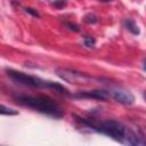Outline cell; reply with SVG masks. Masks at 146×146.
<instances>
[{"instance_id":"obj_6","label":"cell","mask_w":146,"mask_h":146,"mask_svg":"<svg viewBox=\"0 0 146 146\" xmlns=\"http://www.w3.org/2000/svg\"><path fill=\"white\" fill-rule=\"evenodd\" d=\"M110 95L113 99H115L116 102L124 104V105H132L135 103V96L129 91V90H124V89H110Z\"/></svg>"},{"instance_id":"obj_15","label":"cell","mask_w":146,"mask_h":146,"mask_svg":"<svg viewBox=\"0 0 146 146\" xmlns=\"http://www.w3.org/2000/svg\"><path fill=\"white\" fill-rule=\"evenodd\" d=\"M98 1H100V2H111L113 0H98Z\"/></svg>"},{"instance_id":"obj_2","label":"cell","mask_w":146,"mask_h":146,"mask_svg":"<svg viewBox=\"0 0 146 146\" xmlns=\"http://www.w3.org/2000/svg\"><path fill=\"white\" fill-rule=\"evenodd\" d=\"M15 99L17 103H19L23 106H27L34 111H38L42 114H46L55 119H60L64 115L60 106L48 96L18 95V96H15Z\"/></svg>"},{"instance_id":"obj_10","label":"cell","mask_w":146,"mask_h":146,"mask_svg":"<svg viewBox=\"0 0 146 146\" xmlns=\"http://www.w3.org/2000/svg\"><path fill=\"white\" fill-rule=\"evenodd\" d=\"M0 112H1L2 115H17V114H18V111H15V110H13V108H9V107H7V106L3 105V104L1 105Z\"/></svg>"},{"instance_id":"obj_11","label":"cell","mask_w":146,"mask_h":146,"mask_svg":"<svg viewBox=\"0 0 146 146\" xmlns=\"http://www.w3.org/2000/svg\"><path fill=\"white\" fill-rule=\"evenodd\" d=\"M66 0H55L54 2H52V6L56 8V9H62V8H64L65 6H66Z\"/></svg>"},{"instance_id":"obj_5","label":"cell","mask_w":146,"mask_h":146,"mask_svg":"<svg viewBox=\"0 0 146 146\" xmlns=\"http://www.w3.org/2000/svg\"><path fill=\"white\" fill-rule=\"evenodd\" d=\"M74 98H88V99H97V100H106L111 97L108 90L104 89H95V90H84L78 94L71 95Z\"/></svg>"},{"instance_id":"obj_1","label":"cell","mask_w":146,"mask_h":146,"mask_svg":"<svg viewBox=\"0 0 146 146\" xmlns=\"http://www.w3.org/2000/svg\"><path fill=\"white\" fill-rule=\"evenodd\" d=\"M76 120L82 123L83 125L88 127L91 130H95L97 132H100L103 135H106L114 140L124 144V145H146V138L132 131L127 125H124L122 122L116 120H103V121H96L92 119H84L79 117L78 115H74Z\"/></svg>"},{"instance_id":"obj_14","label":"cell","mask_w":146,"mask_h":146,"mask_svg":"<svg viewBox=\"0 0 146 146\" xmlns=\"http://www.w3.org/2000/svg\"><path fill=\"white\" fill-rule=\"evenodd\" d=\"M143 70L146 72V59L144 60V63H143Z\"/></svg>"},{"instance_id":"obj_3","label":"cell","mask_w":146,"mask_h":146,"mask_svg":"<svg viewBox=\"0 0 146 146\" xmlns=\"http://www.w3.org/2000/svg\"><path fill=\"white\" fill-rule=\"evenodd\" d=\"M7 75L16 83L23 84V86H27V87H32V88H47V89H52L55 91H58L60 94H65V95H70V91L62 84L56 83L54 81H49V80H44L41 78H36V76H32L29 74H25L23 72L19 71H15L11 68H7L6 70Z\"/></svg>"},{"instance_id":"obj_9","label":"cell","mask_w":146,"mask_h":146,"mask_svg":"<svg viewBox=\"0 0 146 146\" xmlns=\"http://www.w3.org/2000/svg\"><path fill=\"white\" fill-rule=\"evenodd\" d=\"M83 44L87 48H95L96 39L94 36H91V35H86V36H83Z\"/></svg>"},{"instance_id":"obj_13","label":"cell","mask_w":146,"mask_h":146,"mask_svg":"<svg viewBox=\"0 0 146 146\" xmlns=\"http://www.w3.org/2000/svg\"><path fill=\"white\" fill-rule=\"evenodd\" d=\"M65 25L70 29V30H72V31H74V32H79L80 31V29H79V26L76 25V24H74V23H72V22H65Z\"/></svg>"},{"instance_id":"obj_12","label":"cell","mask_w":146,"mask_h":146,"mask_svg":"<svg viewBox=\"0 0 146 146\" xmlns=\"http://www.w3.org/2000/svg\"><path fill=\"white\" fill-rule=\"evenodd\" d=\"M25 11H26L27 14H30V15L34 16V17H40V14H39V11H38L36 9H34V8H31V7H26V8H25Z\"/></svg>"},{"instance_id":"obj_7","label":"cell","mask_w":146,"mask_h":146,"mask_svg":"<svg viewBox=\"0 0 146 146\" xmlns=\"http://www.w3.org/2000/svg\"><path fill=\"white\" fill-rule=\"evenodd\" d=\"M123 26H124L129 32H131V33L135 34V35H138V34L140 33V30H139L137 23H136L133 19H131V18H127V19H124V22H123Z\"/></svg>"},{"instance_id":"obj_4","label":"cell","mask_w":146,"mask_h":146,"mask_svg":"<svg viewBox=\"0 0 146 146\" xmlns=\"http://www.w3.org/2000/svg\"><path fill=\"white\" fill-rule=\"evenodd\" d=\"M56 74L64 81L72 83V84H81V83H88L89 81L94 80L90 75L81 72H76L68 68H56Z\"/></svg>"},{"instance_id":"obj_8","label":"cell","mask_w":146,"mask_h":146,"mask_svg":"<svg viewBox=\"0 0 146 146\" xmlns=\"http://www.w3.org/2000/svg\"><path fill=\"white\" fill-rule=\"evenodd\" d=\"M83 22L86 24H96L98 22V18H97V16L95 14L89 13V14H86L83 16Z\"/></svg>"},{"instance_id":"obj_16","label":"cell","mask_w":146,"mask_h":146,"mask_svg":"<svg viewBox=\"0 0 146 146\" xmlns=\"http://www.w3.org/2000/svg\"><path fill=\"white\" fill-rule=\"evenodd\" d=\"M143 97H144V99H145V100H146V91H145V92H144V94H143Z\"/></svg>"}]
</instances>
